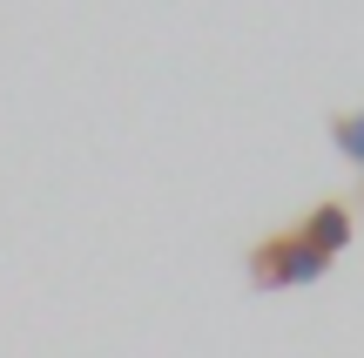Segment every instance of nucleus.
<instances>
[{
	"label": "nucleus",
	"mask_w": 364,
	"mask_h": 358,
	"mask_svg": "<svg viewBox=\"0 0 364 358\" xmlns=\"http://www.w3.org/2000/svg\"><path fill=\"white\" fill-rule=\"evenodd\" d=\"M331 270V257H317L311 243L297 237V230H290V237H270L257 251V284L263 291H290V284H317Z\"/></svg>",
	"instance_id": "f257e3e1"
},
{
	"label": "nucleus",
	"mask_w": 364,
	"mask_h": 358,
	"mask_svg": "<svg viewBox=\"0 0 364 358\" xmlns=\"http://www.w3.org/2000/svg\"><path fill=\"white\" fill-rule=\"evenodd\" d=\"M297 237L311 243L317 257H338L344 243H351V210H344V203H317V210L297 223Z\"/></svg>",
	"instance_id": "f03ea898"
},
{
	"label": "nucleus",
	"mask_w": 364,
	"mask_h": 358,
	"mask_svg": "<svg viewBox=\"0 0 364 358\" xmlns=\"http://www.w3.org/2000/svg\"><path fill=\"white\" fill-rule=\"evenodd\" d=\"M331 142H338V156L364 176V108H351V115H338V122H331Z\"/></svg>",
	"instance_id": "7ed1b4c3"
}]
</instances>
